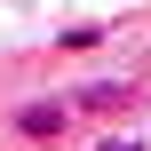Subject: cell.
I'll return each mask as SVG.
<instances>
[{
	"label": "cell",
	"instance_id": "6da1fadb",
	"mask_svg": "<svg viewBox=\"0 0 151 151\" xmlns=\"http://www.w3.org/2000/svg\"><path fill=\"white\" fill-rule=\"evenodd\" d=\"M72 119H80V111H72V96H40V104H16V119H8V127H16V135H32V143H64V135H72Z\"/></svg>",
	"mask_w": 151,
	"mask_h": 151
},
{
	"label": "cell",
	"instance_id": "7a4b0ae2",
	"mask_svg": "<svg viewBox=\"0 0 151 151\" xmlns=\"http://www.w3.org/2000/svg\"><path fill=\"white\" fill-rule=\"evenodd\" d=\"M135 104H143L135 80H88V88L72 96V111H88V119H119V111H135Z\"/></svg>",
	"mask_w": 151,
	"mask_h": 151
},
{
	"label": "cell",
	"instance_id": "3957f363",
	"mask_svg": "<svg viewBox=\"0 0 151 151\" xmlns=\"http://www.w3.org/2000/svg\"><path fill=\"white\" fill-rule=\"evenodd\" d=\"M56 48H72V56H80V48H104V24H72V32L56 40Z\"/></svg>",
	"mask_w": 151,
	"mask_h": 151
},
{
	"label": "cell",
	"instance_id": "277c9868",
	"mask_svg": "<svg viewBox=\"0 0 151 151\" xmlns=\"http://www.w3.org/2000/svg\"><path fill=\"white\" fill-rule=\"evenodd\" d=\"M96 151H151L143 135H119V127H111V135H96Z\"/></svg>",
	"mask_w": 151,
	"mask_h": 151
}]
</instances>
